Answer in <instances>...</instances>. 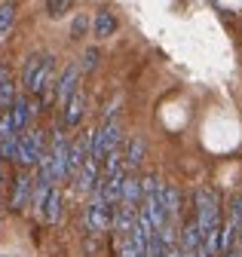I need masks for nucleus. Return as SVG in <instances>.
Instances as JSON below:
<instances>
[{
	"mask_svg": "<svg viewBox=\"0 0 242 257\" xmlns=\"http://www.w3.org/2000/svg\"><path fill=\"white\" fill-rule=\"evenodd\" d=\"M160 199H163V208L169 217H178L181 211V196H178V190L172 184H160Z\"/></svg>",
	"mask_w": 242,
	"mask_h": 257,
	"instance_id": "nucleus-14",
	"label": "nucleus"
},
{
	"mask_svg": "<svg viewBox=\"0 0 242 257\" xmlns=\"http://www.w3.org/2000/svg\"><path fill=\"white\" fill-rule=\"evenodd\" d=\"M71 7H74V0H46V13H49L52 19L68 16V13H71Z\"/></svg>",
	"mask_w": 242,
	"mask_h": 257,
	"instance_id": "nucleus-17",
	"label": "nucleus"
},
{
	"mask_svg": "<svg viewBox=\"0 0 242 257\" xmlns=\"http://www.w3.org/2000/svg\"><path fill=\"white\" fill-rule=\"evenodd\" d=\"M43 156V132L40 128H22L19 132V150H16V159L19 166H37V159Z\"/></svg>",
	"mask_w": 242,
	"mask_h": 257,
	"instance_id": "nucleus-3",
	"label": "nucleus"
},
{
	"mask_svg": "<svg viewBox=\"0 0 242 257\" xmlns=\"http://www.w3.org/2000/svg\"><path fill=\"white\" fill-rule=\"evenodd\" d=\"M119 202L129 205V208H138L141 205V178H135L132 172L123 175V190H119Z\"/></svg>",
	"mask_w": 242,
	"mask_h": 257,
	"instance_id": "nucleus-9",
	"label": "nucleus"
},
{
	"mask_svg": "<svg viewBox=\"0 0 242 257\" xmlns=\"http://www.w3.org/2000/svg\"><path fill=\"white\" fill-rule=\"evenodd\" d=\"M141 159H144V138H129L126 141V150H123V169L126 172H135L141 166Z\"/></svg>",
	"mask_w": 242,
	"mask_h": 257,
	"instance_id": "nucleus-11",
	"label": "nucleus"
},
{
	"mask_svg": "<svg viewBox=\"0 0 242 257\" xmlns=\"http://www.w3.org/2000/svg\"><path fill=\"white\" fill-rule=\"evenodd\" d=\"M52 74H55V58L52 55H31L25 64V89L31 95H43L40 104H49L52 101Z\"/></svg>",
	"mask_w": 242,
	"mask_h": 257,
	"instance_id": "nucleus-1",
	"label": "nucleus"
},
{
	"mask_svg": "<svg viewBox=\"0 0 242 257\" xmlns=\"http://www.w3.org/2000/svg\"><path fill=\"white\" fill-rule=\"evenodd\" d=\"M98 159H92V156H86L83 159V166L77 169V175H74V184H77V190L80 193H92L95 190V184H98Z\"/></svg>",
	"mask_w": 242,
	"mask_h": 257,
	"instance_id": "nucleus-6",
	"label": "nucleus"
},
{
	"mask_svg": "<svg viewBox=\"0 0 242 257\" xmlns=\"http://www.w3.org/2000/svg\"><path fill=\"white\" fill-rule=\"evenodd\" d=\"M119 135H123L119 122H116V119H107V122L98 128V132H92V147H89V156L101 163V159H104L113 147H119V141H123Z\"/></svg>",
	"mask_w": 242,
	"mask_h": 257,
	"instance_id": "nucleus-2",
	"label": "nucleus"
},
{
	"mask_svg": "<svg viewBox=\"0 0 242 257\" xmlns=\"http://www.w3.org/2000/svg\"><path fill=\"white\" fill-rule=\"evenodd\" d=\"M86 31H89V19H86V16H77V19H74V25H71V37H74V40H80Z\"/></svg>",
	"mask_w": 242,
	"mask_h": 257,
	"instance_id": "nucleus-19",
	"label": "nucleus"
},
{
	"mask_svg": "<svg viewBox=\"0 0 242 257\" xmlns=\"http://www.w3.org/2000/svg\"><path fill=\"white\" fill-rule=\"evenodd\" d=\"M83 113H86V95H83V89H74V92H71V98L65 101V113H62V125H68V128H74V125H80V119H83Z\"/></svg>",
	"mask_w": 242,
	"mask_h": 257,
	"instance_id": "nucleus-8",
	"label": "nucleus"
},
{
	"mask_svg": "<svg viewBox=\"0 0 242 257\" xmlns=\"http://www.w3.org/2000/svg\"><path fill=\"white\" fill-rule=\"evenodd\" d=\"M62 205H65V199H62V190L58 187H52L49 190V196H46V202H43V220L46 223H58L62 220Z\"/></svg>",
	"mask_w": 242,
	"mask_h": 257,
	"instance_id": "nucleus-12",
	"label": "nucleus"
},
{
	"mask_svg": "<svg viewBox=\"0 0 242 257\" xmlns=\"http://www.w3.org/2000/svg\"><path fill=\"white\" fill-rule=\"evenodd\" d=\"M13 101H16V86H13V80H10L7 68H0V113L10 110V107H13Z\"/></svg>",
	"mask_w": 242,
	"mask_h": 257,
	"instance_id": "nucleus-15",
	"label": "nucleus"
},
{
	"mask_svg": "<svg viewBox=\"0 0 242 257\" xmlns=\"http://www.w3.org/2000/svg\"><path fill=\"white\" fill-rule=\"evenodd\" d=\"M13 22H16V4L7 0V4H0V34H7L13 28Z\"/></svg>",
	"mask_w": 242,
	"mask_h": 257,
	"instance_id": "nucleus-16",
	"label": "nucleus"
},
{
	"mask_svg": "<svg viewBox=\"0 0 242 257\" xmlns=\"http://www.w3.org/2000/svg\"><path fill=\"white\" fill-rule=\"evenodd\" d=\"M233 211H239V214H242V196H239V199L233 202Z\"/></svg>",
	"mask_w": 242,
	"mask_h": 257,
	"instance_id": "nucleus-20",
	"label": "nucleus"
},
{
	"mask_svg": "<svg viewBox=\"0 0 242 257\" xmlns=\"http://www.w3.org/2000/svg\"><path fill=\"white\" fill-rule=\"evenodd\" d=\"M113 31H116V16H113L110 10H98V13H95V22H92V34H95L98 40H107Z\"/></svg>",
	"mask_w": 242,
	"mask_h": 257,
	"instance_id": "nucleus-13",
	"label": "nucleus"
},
{
	"mask_svg": "<svg viewBox=\"0 0 242 257\" xmlns=\"http://www.w3.org/2000/svg\"><path fill=\"white\" fill-rule=\"evenodd\" d=\"M80 74H83L80 64H68V68H65L62 80L55 83V101H58V104H65V101L71 98V92L80 89Z\"/></svg>",
	"mask_w": 242,
	"mask_h": 257,
	"instance_id": "nucleus-7",
	"label": "nucleus"
},
{
	"mask_svg": "<svg viewBox=\"0 0 242 257\" xmlns=\"http://www.w3.org/2000/svg\"><path fill=\"white\" fill-rule=\"evenodd\" d=\"M31 187H34V181L28 178V175H19L16 178V190H13V196H10L13 211H25V205L31 202Z\"/></svg>",
	"mask_w": 242,
	"mask_h": 257,
	"instance_id": "nucleus-10",
	"label": "nucleus"
},
{
	"mask_svg": "<svg viewBox=\"0 0 242 257\" xmlns=\"http://www.w3.org/2000/svg\"><path fill=\"white\" fill-rule=\"evenodd\" d=\"M98 58H101V55H98V49H86L80 71H86V74H89V71H95V68H98Z\"/></svg>",
	"mask_w": 242,
	"mask_h": 257,
	"instance_id": "nucleus-18",
	"label": "nucleus"
},
{
	"mask_svg": "<svg viewBox=\"0 0 242 257\" xmlns=\"http://www.w3.org/2000/svg\"><path fill=\"white\" fill-rule=\"evenodd\" d=\"M37 110H40V101H28V98H22V95H16V101H13V107L7 113L13 119V128L22 132V128H28V119H31Z\"/></svg>",
	"mask_w": 242,
	"mask_h": 257,
	"instance_id": "nucleus-5",
	"label": "nucleus"
},
{
	"mask_svg": "<svg viewBox=\"0 0 242 257\" xmlns=\"http://www.w3.org/2000/svg\"><path fill=\"white\" fill-rule=\"evenodd\" d=\"M110 220H113V208L104 199L95 196L92 202H89V208H86V227H89V233L101 236L104 230H110Z\"/></svg>",
	"mask_w": 242,
	"mask_h": 257,
	"instance_id": "nucleus-4",
	"label": "nucleus"
}]
</instances>
